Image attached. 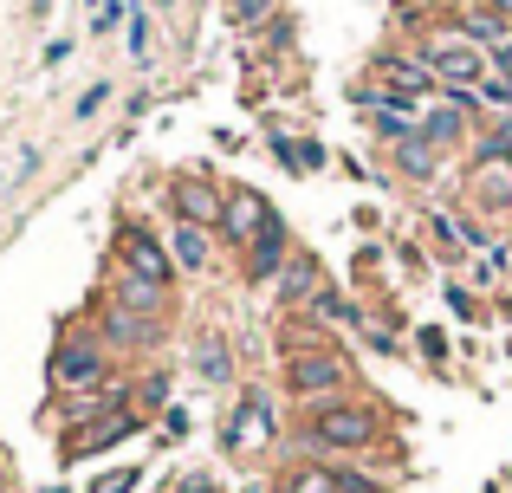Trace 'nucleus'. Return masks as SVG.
Returning a JSON list of instances; mask_svg holds the SVG:
<instances>
[{
	"mask_svg": "<svg viewBox=\"0 0 512 493\" xmlns=\"http://www.w3.org/2000/svg\"><path fill=\"white\" fill-rule=\"evenodd\" d=\"M305 318H312V325H350V331H363V305L350 299L344 286H318V299L305 305Z\"/></svg>",
	"mask_w": 512,
	"mask_h": 493,
	"instance_id": "nucleus-17",
	"label": "nucleus"
},
{
	"mask_svg": "<svg viewBox=\"0 0 512 493\" xmlns=\"http://www.w3.org/2000/svg\"><path fill=\"white\" fill-rule=\"evenodd\" d=\"M279 493H344V487H338V468H325V461H299V468H286Z\"/></svg>",
	"mask_w": 512,
	"mask_h": 493,
	"instance_id": "nucleus-20",
	"label": "nucleus"
},
{
	"mask_svg": "<svg viewBox=\"0 0 512 493\" xmlns=\"http://www.w3.org/2000/svg\"><path fill=\"white\" fill-rule=\"evenodd\" d=\"M266 13H273V0H234V20L240 26H260Z\"/></svg>",
	"mask_w": 512,
	"mask_h": 493,
	"instance_id": "nucleus-31",
	"label": "nucleus"
},
{
	"mask_svg": "<svg viewBox=\"0 0 512 493\" xmlns=\"http://www.w3.org/2000/svg\"><path fill=\"white\" fill-rule=\"evenodd\" d=\"M279 383H286L292 403H325V396H344L350 390V351H338V344H325V338H318V344H292Z\"/></svg>",
	"mask_w": 512,
	"mask_h": 493,
	"instance_id": "nucleus-2",
	"label": "nucleus"
},
{
	"mask_svg": "<svg viewBox=\"0 0 512 493\" xmlns=\"http://www.w3.org/2000/svg\"><path fill=\"white\" fill-rule=\"evenodd\" d=\"M130 59H150V20L130 13Z\"/></svg>",
	"mask_w": 512,
	"mask_h": 493,
	"instance_id": "nucleus-29",
	"label": "nucleus"
},
{
	"mask_svg": "<svg viewBox=\"0 0 512 493\" xmlns=\"http://www.w3.org/2000/svg\"><path fill=\"white\" fill-rule=\"evenodd\" d=\"M363 344H370L376 357H402V344H396V331H363Z\"/></svg>",
	"mask_w": 512,
	"mask_h": 493,
	"instance_id": "nucleus-32",
	"label": "nucleus"
},
{
	"mask_svg": "<svg viewBox=\"0 0 512 493\" xmlns=\"http://www.w3.org/2000/svg\"><path fill=\"white\" fill-rule=\"evenodd\" d=\"M376 78H389V91H402V98H435V72H428L422 59H402V52H383V59H376Z\"/></svg>",
	"mask_w": 512,
	"mask_h": 493,
	"instance_id": "nucleus-14",
	"label": "nucleus"
},
{
	"mask_svg": "<svg viewBox=\"0 0 512 493\" xmlns=\"http://www.w3.org/2000/svg\"><path fill=\"white\" fill-rule=\"evenodd\" d=\"M195 377L201 383H234V351H227V338H201L195 344Z\"/></svg>",
	"mask_w": 512,
	"mask_h": 493,
	"instance_id": "nucleus-21",
	"label": "nucleus"
},
{
	"mask_svg": "<svg viewBox=\"0 0 512 493\" xmlns=\"http://www.w3.org/2000/svg\"><path fill=\"white\" fill-rule=\"evenodd\" d=\"M124 0H104V7H98V20H91V33H117V26H124Z\"/></svg>",
	"mask_w": 512,
	"mask_h": 493,
	"instance_id": "nucleus-28",
	"label": "nucleus"
},
{
	"mask_svg": "<svg viewBox=\"0 0 512 493\" xmlns=\"http://www.w3.org/2000/svg\"><path fill=\"white\" fill-rule=\"evenodd\" d=\"M338 487H344V493H389L383 481H370L363 468H338Z\"/></svg>",
	"mask_w": 512,
	"mask_h": 493,
	"instance_id": "nucleus-27",
	"label": "nucleus"
},
{
	"mask_svg": "<svg viewBox=\"0 0 512 493\" xmlns=\"http://www.w3.org/2000/svg\"><path fill=\"white\" fill-rule=\"evenodd\" d=\"M182 493H214V481H208V474H188V481H182Z\"/></svg>",
	"mask_w": 512,
	"mask_h": 493,
	"instance_id": "nucleus-34",
	"label": "nucleus"
},
{
	"mask_svg": "<svg viewBox=\"0 0 512 493\" xmlns=\"http://www.w3.org/2000/svg\"><path fill=\"white\" fill-rule=\"evenodd\" d=\"M487 13H500V20L512 26V0H487Z\"/></svg>",
	"mask_w": 512,
	"mask_h": 493,
	"instance_id": "nucleus-35",
	"label": "nucleus"
},
{
	"mask_svg": "<svg viewBox=\"0 0 512 493\" xmlns=\"http://www.w3.org/2000/svg\"><path fill=\"white\" fill-rule=\"evenodd\" d=\"M137 429H143V416H137V409H111V416L85 422V429H65V455H72V461H85V455H104V448L130 442Z\"/></svg>",
	"mask_w": 512,
	"mask_h": 493,
	"instance_id": "nucleus-9",
	"label": "nucleus"
},
{
	"mask_svg": "<svg viewBox=\"0 0 512 493\" xmlns=\"http://www.w3.org/2000/svg\"><path fill=\"white\" fill-rule=\"evenodd\" d=\"M111 253H117V273H137L150 279V286H175V260H169V241H156L150 221L124 215L111 234Z\"/></svg>",
	"mask_w": 512,
	"mask_h": 493,
	"instance_id": "nucleus-4",
	"label": "nucleus"
},
{
	"mask_svg": "<svg viewBox=\"0 0 512 493\" xmlns=\"http://www.w3.org/2000/svg\"><path fill=\"white\" fill-rule=\"evenodd\" d=\"M98 331H104V344H111V351H143V344H156V338H163V318L124 312V305H111V299H104Z\"/></svg>",
	"mask_w": 512,
	"mask_h": 493,
	"instance_id": "nucleus-12",
	"label": "nucleus"
},
{
	"mask_svg": "<svg viewBox=\"0 0 512 493\" xmlns=\"http://www.w3.org/2000/svg\"><path fill=\"white\" fill-rule=\"evenodd\" d=\"M292 260V234H286V221H266L260 234H253V247H247V260H240V279H247V286H273L279 279V266Z\"/></svg>",
	"mask_w": 512,
	"mask_h": 493,
	"instance_id": "nucleus-10",
	"label": "nucleus"
},
{
	"mask_svg": "<svg viewBox=\"0 0 512 493\" xmlns=\"http://www.w3.org/2000/svg\"><path fill=\"white\" fill-rule=\"evenodd\" d=\"M240 493H273V487H266V481H247V487H240Z\"/></svg>",
	"mask_w": 512,
	"mask_h": 493,
	"instance_id": "nucleus-36",
	"label": "nucleus"
},
{
	"mask_svg": "<svg viewBox=\"0 0 512 493\" xmlns=\"http://www.w3.org/2000/svg\"><path fill=\"white\" fill-rule=\"evenodd\" d=\"M279 442V409H273V396L266 390H247L234 409H227V422H221V448L227 455H266V448Z\"/></svg>",
	"mask_w": 512,
	"mask_h": 493,
	"instance_id": "nucleus-5",
	"label": "nucleus"
},
{
	"mask_svg": "<svg viewBox=\"0 0 512 493\" xmlns=\"http://www.w3.org/2000/svg\"><path fill=\"white\" fill-rule=\"evenodd\" d=\"M461 33L467 39H480V46H500V39H506V20H500V13H467V20H461Z\"/></svg>",
	"mask_w": 512,
	"mask_h": 493,
	"instance_id": "nucleus-22",
	"label": "nucleus"
},
{
	"mask_svg": "<svg viewBox=\"0 0 512 493\" xmlns=\"http://www.w3.org/2000/svg\"><path fill=\"white\" fill-rule=\"evenodd\" d=\"M111 305H124V312H143V318H169V286H150V279L117 273V266H111Z\"/></svg>",
	"mask_w": 512,
	"mask_h": 493,
	"instance_id": "nucleus-13",
	"label": "nucleus"
},
{
	"mask_svg": "<svg viewBox=\"0 0 512 493\" xmlns=\"http://www.w3.org/2000/svg\"><path fill=\"white\" fill-rule=\"evenodd\" d=\"M266 221H273V202H266L260 189H227V202H221V241L234 247V253H247L253 247V234L266 228Z\"/></svg>",
	"mask_w": 512,
	"mask_h": 493,
	"instance_id": "nucleus-8",
	"label": "nucleus"
},
{
	"mask_svg": "<svg viewBox=\"0 0 512 493\" xmlns=\"http://www.w3.org/2000/svg\"><path fill=\"white\" fill-rule=\"evenodd\" d=\"M163 7H175V0H163Z\"/></svg>",
	"mask_w": 512,
	"mask_h": 493,
	"instance_id": "nucleus-37",
	"label": "nucleus"
},
{
	"mask_svg": "<svg viewBox=\"0 0 512 493\" xmlns=\"http://www.w3.org/2000/svg\"><path fill=\"white\" fill-rule=\"evenodd\" d=\"M415 344H422V357H428V364H441V357H448V331H435V325H428Z\"/></svg>",
	"mask_w": 512,
	"mask_h": 493,
	"instance_id": "nucleus-30",
	"label": "nucleus"
},
{
	"mask_svg": "<svg viewBox=\"0 0 512 493\" xmlns=\"http://www.w3.org/2000/svg\"><path fill=\"white\" fill-rule=\"evenodd\" d=\"M415 59L435 72L441 91H474L480 78H487V59H480V46H467V33H435L415 46Z\"/></svg>",
	"mask_w": 512,
	"mask_h": 493,
	"instance_id": "nucleus-6",
	"label": "nucleus"
},
{
	"mask_svg": "<svg viewBox=\"0 0 512 493\" xmlns=\"http://www.w3.org/2000/svg\"><path fill=\"white\" fill-rule=\"evenodd\" d=\"M46 377H52V390H65V396H85V390H98V383H111V344H104V331H91V325L59 331Z\"/></svg>",
	"mask_w": 512,
	"mask_h": 493,
	"instance_id": "nucleus-3",
	"label": "nucleus"
},
{
	"mask_svg": "<svg viewBox=\"0 0 512 493\" xmlns=\"http://www.w3.org/2000/svg\"><path fill=\"white\" fill-rule=\"evenodd\" d=\"M104 98H111V85H91V91H85V98H78V104H72V117H78V124H91V117H98V111H104Z\"/></svg>",
	"mask_w": 512,
	"mask_h": 493,
	"instance_id": "nucleus-26",
	"label": "nucleus"
},
{
	"mask_svg": "<svg viewBox=\"0 0 512 493\" xmlns=\"http://www.w3.org/2000/svg\"><path fill=\"white\" fill-rule=\"evenodd\" d=\"M422 137L435 143L441 156H448V150H461V143H467V111H454V104H435V111L422 117Z\"/></svg>",
	"mask_w": 512,
	"mask_h": 493,
	"instance_id": "nucleus-18",
	"label": "nucleus"
},
{
	"mask_svg": "<svg viewBox=\"0 0 512 493\" xmlns=\"http://www.w3.org/2000/svg\"><path fill=\"white\" fill-rule=\"evenodd\" d=\"M389 150H396V169H402L409 182H435V176H441V163H448V156H441L435 143L422 137V124H415V130H402V137L389 143Z\"/></svg>",
	"mask_w": 512,
	"mask_h": 493,
	"instance_id": "nucleus-15",
	"label": "nucleus"
},
{
	"mask_svg": "<svg viewBox=\"0 0 512 493\" xmlns=\"http://www.w3.org/2000/svg\"><path fill=\"white\" fill-rule=\"evenodd\" d=\"M376 435H383V403L370 396H325V403H305L299 416L305 455H370Z\"/></svg>",
	"mask_w": 512,
	"mask_h": 493,
	"instance_id": "nucleus-1",
	"label": "nucleus"
},
{
	"mask_svg": "<svg viewBox=\"0 0 512 493\" xmlns=\"http://www.w3.org/2000/svg\"><path fill=\"white\" fill-rule=\"evenodd\" d=\"M487 65H493V72H500V78H512V33L500 39V46H493L487 52Z\"/></svg>",
	"mask_w": 512,
	"mask_h": 493,
	"instance_id": "nucleus-33",
	"label": "nucleus"
},
{
	"mask_svg": "<svg viewBox=\"0 0 512 493\" xmlns=\"http://www.w3.org/2000/svg\"><path fill=\"white\" fill-rule=\"evenodd\" d=\"M137 481H143V468H117V474H98L91 493H137Z\"/></svg>",
	"mask_w": 512,
	"mask_h": 493,
	"instance_id": "nucleus-23",
	"label": "nucleus"
},
{
	"mask_svg": "<svg viewBox=\"0 0 512 493\" xmlns=\"http://www.w3.org/2000/svg\"><path fill=\"white\" fill-rule=\"evenodd\" d=\"M169 260H175V273H208L214 266V234L195 228V221H175L169 228Z\"/></svg>",
	"mask_w": 512,
	"mask_h": 493,
	"instance_id": "nucleus-16",
	"label": "nucleus"
},
{
	"mask_svg": "<svg viewBox=\"0 0 512 493\" xmlns=\"http://www.w3.org/2000/svg\"><path fill=\"white\" fill-rule=\"evenodd\" d=\"M318 286H325V266H318V253L292 247V260L279 266V279H273V299L299 312V305H312V299H318Z\"/></svg>",
	"mask_w": 512,
	"mask_h": 493,
	"instance_id": "nucleus-11",
	"label": "nucleus"
},
{
	"mask_svg": "<svg viewBox=\"0 0 512 493\" xmlns=\"http://www.w3.org/2000/svg\"><path fill=\"white\" fill-rule=\"evenodd\" d=\"M221 202H227V189H214L201 169H182V176H169V208H175V221H195V228H221Z\"/></svg>",
	"mask_w": 512,
	"mask_h": 493,
	"instance_id": "nucleus-7",
	"label": "nucleus"
},
{
	"mask_svg": "<svg viewBox=\"0 0 512 493\" xmlns=\"http://www.w3.org/2000/svg\"><path fill=\"white\" fill-rule=\"evenodd\" d=\"M480 104H493V111L512 117V78H480Z\"/></svg>",
	"mask_w": 512,
	"mask_h": 493,
	"instance_id": "nucleus-25",
	"label": "nucleus"
},
{
	"mask_svg": "<svg viewBox=\"0 0 512 493\" xmlns=\"http://www.w3.org/2000/svg\"><path fill=\"white\" fill-rule=\"evenodd\" d=\"M448 312L461 318V325H474V318H480V299H474L467 286H454V279H448Z\"/></svg>",
	"mask_w": 512,
	"mask_h": 493,
	"instance_id": "nucleus-24",
	"label": "nucleus"
},
{
	"mask_svg": "<svg viewBox=\"0 0 512 493\" xmlns=\"http://www.w3.org/2000/svg\"><path fill=\"white\" fill-rule=\"evenodd\" d=\"M273 156L292 169V176H312V169H325V143H312V137H273Z\"/></svg>",
	"mask_w": 512,
	"mask_h": 493,
	"instance_id": "nucleus-19",
	"label": "nucleus"
}]
</instances>
